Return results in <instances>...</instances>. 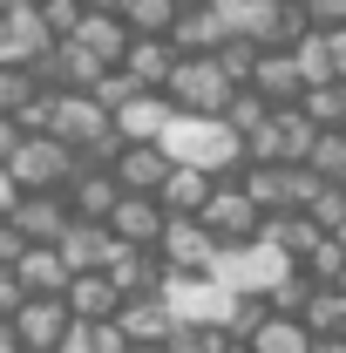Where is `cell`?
<instances>
[{
    "instance_id": "6da1fadb",
    "label": "cell",
    "mask_w": 346,
    "mask_h": 353,
    "mask_svg": "<svg viewBox=\"0 0 346 353\" xmlns=\"http://www.w3.org/2000/svg\"><path fill=\"white\" fill-rule=\"evenodd\" d=\"M156 143H163L170 163H197V170H211V176H231L245 163L231 123H224V116H197V109H170V123H163Z\"/></svg>"
},
{
    "instance_id": "7a4b0ae2",
    "label": "cell",
    "mask_w": 346,
    "mask_h": 353,
    "mask_svg": "<svg viewBox=\"0 0 346 353\" xmlns=\"http://www.w3.org/2000/svg\"><path fill=\"white\" fill-rule=\"evenodd\" d=\"M0 170H7L14 190H61V176L75 170V150L48 130H28V136H14V150H7Z\"/></svg>"
},
{
    "instance_id": "3957f363",
    "label": "cell",
    "mask_w": 346,
    "mask_h": 353,
    "mask_svg": "<svg viewBox=\"0 0 346 353\" xmlns=\"http://www.w3.org/2000/svg\"><path fill=\"white\" fill-rule=\"evenodd\" d=\"M231 88H238V82L217 68L211 48H204V54H176L170 75H163V95H170V109H197V116H217Z\"/></svg>"
},
{
    "instance_id": "277c9868",
    "label": "cell",
    "mask_w": 346,
    "mask_h": 353,
    "mask_svg": "<svg viewBox=\"0 0 346 353\" xmlns=\"http://www.w3.org/2000/svg\"><path fill=\"white\" fill-rule=\"evenodd\" d=\"M285 252L278 245H265V238H238V245H217V259H211V279L217 285H231V292H258L265 299V285L285 272Z\"/></svg>"
},
{
    "instance_id": "5b68a950",
    "label": "cell",
    "mask_w": 346,
    "mask_h": 353,
    "mask_svg": "<svg viewBox=\"0 0 346 353\" xmlns=\"http://www.w3.org/2000/svg\"><path fill=\"white\" fill-rule=\"evenodd\" d=\"M190 218L204 224L217 245H238V238H252V231H258V204L238 190V176H217V183H211V197H204Z\"/></svg>"
},
{
    "instance_id": "8992f818",
    "label": "cell",
    "mask_w": 346,
    "mask_h": 353,
    "mask_svg": "<svg viewBox=\"0 0 346 353\" xmlns=\"http://www.w3.org/2000/svg\"><path fill=\"white\" fill-rule=\"evenodd\" d=\"M292 68H299V88L305 82H346V28H299L292 41Z\"/></svg>"
},
{
    "instance_id": "52a82bcc",
    "label": "cell",
    "mask_w": 346,
    "mask_h": 353,
    "mask_svg": "<svg viewBox=\"0 0 346 353\" xmlns=\"http://www.w3.org/2000/svg\"><path fill=\"white\" fill-rule=\"evenodd\" d=\"M150 252L170 265V272H211L217 238H211L197 218H183V211H163V231H156V245H150Z\"/></svg>"
},
{
    "instance_id": "ba28073f",
    "label": "cell",
    "mask_w": 346,
    "mask_h": 353,
    "mask_svg": "<svg viewBox=\"0 0 346 353\" xmlns=\"http://www.w3.org/2000/svg\"><path fill=\"white\" fill-rule=\"evenodd\" d=\"M163 123H170V95L163 88H136V95H123L109 109V130L123 136V143H156Z\"/></svg>"
},
{
    "instance_id": "9c48e42d",
    "label": "cell",
    "mask_w": 346,
    "mask_h": 353,
    "mask_svg": "<svg viewBox=\"0 0 346 353\" xmlns=\"http://www.w3.org/2000/svg\"><path fill=\"white\" fill-rule=\"evenodd\" d=\"M61 326H68L61 292H28L21 306L7 312V333H14L21 347H54V340H61Z\"/></svg>"
},
{
    "instance_id": "30bf717a",
    "label": "cell",
    "mask_w": 346,
    "mask_h": 353,
    "mask_svg": "<svg viewBox=\"0 0 346 353\" xmlns=\"http://www.w3.org/2000/svg\"><path fill=\"white\" fill-rule=\"evenodd\" d=\"M102 224H109L116 245H156V231H163V204L143 197V190H116V204L102 211Z\"/></svg>"
},
{
    "instance_id": "8fae6325",
    "label": "cell",
    "mask_w": 346,
    "mask_h": 353,
    "mask_svg": "<svg viewBox=\"0 0 346 353\" xmlns=\"http://www.w3.org/2000/svg\"><path fill=\"white\" fill-rule=\"evenodd\" d=\"M7 218H14V231L28 245H54V231L68 224V204H61V190H14Z\"/></svg>"
},
{
    "instance_id": "7c38bea8",
    "label": "cell",
    "mask_w": 346,
    "mask_h": 353,
    "mask_svg": "<svg viewBox=\"0 0 346 353\" xmlns=\"http://www.w3.org/2000/svg\"><path fill=\"white\" fill-rule=\"evenodd\" d=\"M48 41L54 34H48L41 14H34V0H7L0 7V61H34Z\"/></svg>"
},
{
    "instance_id": "4fadbf2b",
    "label": "cell",
    "mask_w": 346,
    "mask_h": 353,
    "mask_svg": "<svg viewBox=\"0 0 346 353\" xmlns=\"http://www.w3.org/2000/svg\"><path fill=\"white\" fill-rule=\"evenodd\" d=\"M102 272H109L116 299H143V292H156V279H163V259H156L150 245H116V252L102 259Z\"/></svg>"
},
{
    "instance_id": "5bb4252c",
    "label": "cell",
    "mask_w": 346,
    "mask_h": 353,
    "mask_svg": "<svg viewBox=\"0 0 346 353\" xmlns=\"http://www.w3.org/2000/svg\"><path fill=\"white\" fill-rule=\"evenodd\" d=\"M61 204H68V218H102V211L116 204L109 163H75V170L61 176Z\"/></svg>"
},
{
    "instance_id": "9a60e30c",
    "label": "cell",
    "mask_w": 346,
    "mask_h": 353,
    "mask_svg": "<svg viewBox=\"0 0 346 353\" xmlns=\"http://www.w3.org/2000/svg\"><path fill=\"white\" fill-rule=\"evenodd\" d=\"M54 252H61L68 272H88V265H102L109 252H116V238H109L102 218H68L61 231H54Z\"/></svg>"
},
{
    "instance_id": "2e32d148",
    "label": "cell",
    "mask_w": 346,
    "mask_h": 353,
    "mask_svg": "<svg viewBox=\"0 0 346 353\" xmlns=\"http://www.w3.org/2000/svg\"><path fill=\"white\" fill-rule=\"evenodd\" d=\"M170 61H176L170 34H130V41H123V54H116V68H123L136 88H163Z\"/></svg>"
},
{
    "instance_id": "e0dca14e",
    "label": "cell",
    "mask_w": 346,
    "mask_h": 353,
    "mask_svg": "<svg viewBox=\"0 0 346 353\" xmlns=\"http://www.w3.org/2000/svg\"><path fill=\"white\" fill-rule=\"evenodd\" d=\"M170 170V157H163V143H123L116 157H109V176H116V190H156Z\"/></svg>"
},
{
    "instance_id": "ac0fdd59",
    "label": "cell",
    "mask_w": 346,
    "mask_h": 353,
    "mask_svg": "<svg viewBox=\"0 0 346 353\" xmlns=\"http://www.w3.org/2000/svg\"><path fill=\"white\" fill-rule=\"evenodd\" d=\"M61 306H68V319H109L123 299H116L109 272H102V265H88V272H68V285H61Z\"/></svg>"
},
{
    "instance_id": "d6986e66",
    "label": "cell",
    "mask_w": 346,
    "mask_h": 353,
    "mask_svg": "<svg viewBox=\"0 0 346 353\" xmlns=\"http://www.w3.org/2000/svg\"><path fill=\"white\" fill-rule=\"evenodd\" d=\"M245 88H258L265 102H292V95H299V68H292V54H285V48H258L252 68H245Z\"/></svg>"
},
{
    "instance_id": "ffe728a7",
    "label": "cell",
    "mask_w": 346,
    "mask_h": 353,
    "mask_svg": "<svg viewBox=\"0 0 346 353\" xmlns=\"http://www.w3.org/2000/svg\"><path fill=\"white\" fill-rule=\"evenodd\" d=\"M211 183H217V176H211V170H197V163H170V170H163V183H156L150 197H156L163 211H183V218H190V211L211 197Z\"/></svg>"
},
{
    "instance_id": "44dd1931",
    "label": "cell",
    "mask_w": 346,
    "mask_h": 353,
    "mask_svg": "<svg viewBox=\"0 0 346 353\" xmlns=\"http://www.w3.org/2000/svg\"><path fill=\"white\" fill-rule=\"evenodd\" d=\"M109 319H116V333H123V340H170V326H176L170 306H163L156 292H143V299H123Z\"/></svg>"
},
{
    "instance_id": "7402d4cb",
    "label": "cell",
    "mask_w": 346,
    "mask_h": 353,
    "mask_svg": "<svg viewBox=\"0 0 346 353\" xmlns=\"http://www.w3.org/2000/svg\"><path fill=\"white\" fill-rule=\"evenodd\" d=\"M163 34H170V48H176V54H204V48H217V41H224V28H217V14L204 7V0H197V7H176Z\"/></svg>"
},
{
    "instance_id": "603a6c76",
    "label": "cell",
    "mask_w": 346,
    "mask_h": 353,
    "mask_svg": "<svg viewBox=\"0 0 346 353\" xmlns=\"http://www.w3.org/2000/svg\"><path fill=\"white\" fill-rule=\"evenodd\" d=\"M245 347H252V353H305V347H312V333H305L299 312H265L258 326L245 333Z\"/></svg>"
},
{
    "instance_id": "cb8c5ba5",
    "label": "cell",
    "mask_w": 346,
    "mask_h": 353,
    "mask_svg": "<svg viewBox=\"0 0 346 353\" xmlns=\"http://www.w3.org/2000/svg\"><path fill=\"white\" fill-rule=\"evenodd\" d=\"M14 279H21V292H61V285H68V265H61L54 245H21Z\"/></svg>"
},
{
    "instance_id": "d4e9b609",
    "label": "cell",
    "mask_w": 346,
    "mask_h": 353,
    "mask_svg": "<svg viewBox=\"0 0 346 353\" xmlns=\"http://www.w3.org/2000/svg\"><path fill=\"white\" fill-rule=\"evenodd\" d=\"M299 319H305V333H346V285L340 279H312Z\"/></svg>"
},
{
    "instance_id": "484cf974",
    "label": "cell",
    "mask_w": 346,
    "mask_h": 353,
    "mask_svg": "<svg viewBox=\"0 0 346 353\" xmlns=\"http://www.w3.org/2000/svg\"><path fill=\"white\" fill-rule=\"evenodd\" d=\"M292 109H299L312 130H340L346 123V82H305L292 95Z\"/></svg>"
},
{
    "instance_id": "4316f807",
    "label": "cell",
    "mask_w": 346,
    "mask_h": 353,
    "mask_svg": "<svg viewBox=\"0 0 346 353\" xmlns=\"http://www.w3.org/2000/svg\"><path fill=\"white\" fill-rule=\"evenodd\" d=\"M48 353H123V333H116V319H68Z\"/></svg>"
},
{
    "instance_id": "83f0119b",
    "label": "cell",
    "mask_w": 346,
    "mask_h": 353,
    "mask_svg": "<svg viewBox=\"0 0 346 353\" xmlns=\"http://www.w3.org/2000/svg\"><path fill=\"white\" fill-rule=\"evenodd\" d=\"M299 163L319 176V183H346V130H319Z\"/></svg>"
},
{
    "instance_id": "f1b7e54d",
    "label": "cell",
    "mask_w": 346,
    "mask_h": 353,
    "mask_svg": "<svg viewBox=\"0 0 346 353\" xmlns=\"http://www.w3.org/2000/svg\"><path fill=\"white\" fill-rule=\"evenodd\" d=\"M217 116H224V123H231V136H245V130H258L265 116H272V102H265L258 88H231V95H224V109H217Z\"/></svg>"
},
{
    "instance_id": "f546056e",
    "label": "cell",
    "mask_w": 346,
    "mask_h": 353,
    "mask_svg": "<svg viewBox=\"0 0 346 353\" xmlns=\"http://www.w3.org/2000/svg\"><path fill=\"white\" fill-rule=\"evenodd\" d=\"M176 14V0H116V21L130 28V34H163Z\"/></svg>"
},
{
    "instance_id": "4dcf8cb0",
    "label": "cell",
    "mask_w": 346,
    "mask_h": 353,
    "mask_svg": "<svg viewBox=\"0 0 346 353\" xmlns=\"http://www.w3.org/2000/svg\"><path fill=\"white\" fill-rule=\"evenodd\" d=\"M305 218L319 231H333V238H346V183H319L312 204H305Z\"/></svg>"
},
{
    "instance_id": "1f68e13d",
    "label": "cell",
    "mask_w": 346,
    "mask_h": 353,
    "mask_svg": "<svg viewBox=\"0 0 346 353\" xmlns=\"http://www.w3.org/2000/svg\"><path fill=\"white\" fill-rule=\"evenodd\" d=\"M34 14L48 21V34H68L82 21V0H34Z\"/></svg>"
},
{
    "instance_id": "d6a6232c",
    "label": "cell",
    "mask_w": 346,
    "mask_h": 353,
    "mask_svg": "<svg viewBox=\"0 0 346 353\" xmlns=\"http://www.w3.org/2000/svg\"><path fill=\"white\" fill-rule=\"evenodd\" d=\"M305 28H346V0H299Z\"/></svg>"
},
{
    "instance_id": "836d02e7",
    "label": "cell",
    "mask_w": 346,
    "mask_h": 353,
    "mask_svg": "<svg viewBox=\"0 0 346 353\" xmlns=\"http://www.w3.org/2000/svg\"><path fill=\"white\" fill-rule=\"evenodd\" d=\"M21 299H28V292H21V279H14V265H0V319H7V312L21 306Z\"/></svg>"
},
{
    "instance_id": "e575fe53",
    "label": "cell",
    "mask_w": 346,
    "mask_h": 353,
    "mask_svg": "<svg viewBox=\"0 0 346 353\" xmlns=\"http://www.w3.org/2000/svg\"><path fill=\"white\" fill-rule=\"evenodd\" d=\"M21 245H28V238L14 231V218H7V211H0V265H14V259H21Z\"/></svg>"
},
{
    "instance_id": "d590c367",
    "label": "cell",
    "mask_w": 346,
    "mask_h": 353,
    "mask_svg": "<svg viewBox=\"0 0 346 353\" xmlns=\"http://www.w3.org/2000/svg\"><path fill=\"white\" fill-rule=\"evenodd\" d=\"M305 353H346V333H312V347Z\"/></svg>"
},
{
    "instance_id": "8d00e7d4",
    "label": "cell",
    "mask_w": 346,
    "mask_h": 353,
    "mask_svg": "<svg viewBox=\"0 0 346 353\" xmlns=\"http://www.w3.org/2000/svg\"><path fill=\"white\" fill-rule=\"evenodd\" d=\"M14 136H21V130H14V116H0V163H7V150H14Z\"/></svg>"
},
{
    "instance_id": "74e56055",
    "label": "cell",
    "mask_w": 346,
    "mask_h": 353,
    "mask_svg": "<svg viewBox=\"0 0 346 353\" xmlns=\"http://www.w3.org/2000/svg\"><path fill=\"white\" fill-rule=\"evenodd\" d=\"M123 353H163V340H123Z\"/></svg>"
},
{
    "instance_id": "f35d334b",
    "label": "cell",
    "mask_w": 346,
    "mask_h": 353,
    "mask_svg": "<svg viewBox=\"0 0 346 353\" xmlns=\"http://www.w3.org/2000/svg\"><path fill=\"white\" fill-rule=\"evenodd\" d=\"M0 353H21V340H14V333H7V319H0Z\"/></svg>"
},
{
    "instance_id": "ab89813d",
    "label": "cell",
    "mask_w": 346,
    "mask_h": 353,
    "mask_svg": "<svg viewBox=\"0 0 346 353\" xmlns=\"http://www.w3.org/2000/svg\"><path fill=\"white\" fill-rule=\"evenodd\" d=\"M82 7H116V0H82Z\"/></svg>"
},
{
    "instance_id": "60d3db41",
    "label": "cell",
    "mask_w": 346,
    "mask_h": 353,
    "mask_svg": "<svg viewBox=\"0 0 346 353\" xmlns=\"http://www.w3.org/2000/svg\"><path fill=\"white\" fill-rule=\"evenodd\" d=\"M176 7H197V0H176Z\"/></svg>"
}]
</instances>
